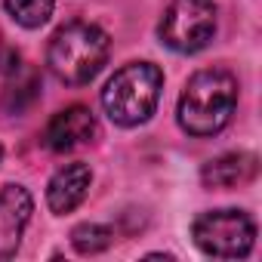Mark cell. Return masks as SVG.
I'll return each mask as SVG.
<instances>
[{"label":"cell","mask_w":262,"mask_h":262,"mask_svg":"<svg viewBox=\"0 0 262 262\" xmlns=\"http://www.w3.org/2000/svg\"><path fill=\"white\" fill-rule=\"evenodd\" d=\"M256 170H259L256 155H250V151H228V155H219V158L204 164L201 182L207 188H237V185L253 182Z\"/></svg>","instance_id":"9c48e42d"},{"label":"cell","mask_w":262,"mask_h":262,"mask_svg":"<svg viewBox=\"0 0 262 262\" xmlns=\"http://www.w3.org/2000/svg\"><path fill=\"white\" fill-rule=\"evenodd\" d=\"M237 77L228 68L194 71L179 96V126L194 139H210L231 123L237 108Z\"/></svg>","instance_id":"6da1fadb"},{"label":"cell","mask_w":262,"mask_h":262,"mask_svg":"<svg viewBox=\"0 0 262 262\" xmlns=\"http://www.w3.org/2000/svg\"><path fill=\"white\" fill-rule=\"evenodd\" d=\"M191 237L204 256L213 259H244L253 250L256 241V222L250 213L222 207V210H207L194 219Z\"/></svg>","instance_id":"277c9868"},{"label":"cell","mask_w":262,"mask_h":262,"mask_svg":"<svg viewBox=\"0 0 262 262\" xmlns=\"http://www.w3.org/2000/svg\"><path fill=\"white\" fill-rule=\"evenodd\" d=\"M108 50H111L108 34L99 25L68 22L53 34V40L47 47V65L56 80H62L68 86H83L102 71Z\"/></svg>","instance_id":"7a4b0ae2"},{"label":"cell","mask_w":262,"mask_h":262,"mask_svg":"<svg viewBox=\"0 0 262 262\" xmlns=\"http://www.w3.org/2000/svg\"><path fill=\"white\" fill-rule=\"evenodd\" d=\"M161 90H164V71L158 65L129 62L120 71H114V77L105 83L102 108L117 126L129 129V126L145 123L155 114L161 102Z\"/></svg>","instance_id":"3957f363"},{"label":"cell","mask_w":262,"mask_h":262,"mask_svg":"<svg viewBox=\"0 0 262 262\" xmlns=\"http://www.w3.org/2000/svg\"><path fill=\"white\" fill-rule=\"evenodd\" d=\"M34 201L25 185H4L0 188V259L16 256L25 225L31 222Z\"/></svg>","instance_id":"52a82bcc"},{"label":"cell","mask_w":262,"mask_h":262,"mask_svg":"<svg viewBox=\"0 0 262 262\" xmlns=\"http://www.w3.org/2000/svg\"><path fill=\"white\" fill-rule=\"evenodd\" d=\"M158 34L173 53H201L216 34V4L213 0H170Z\"/></svg>","instance_id":"5b68a950"},{"label":"cell","mask_w":262,"mask_h":262,"mask_svg":"<svg viewBox=\"0 0 262 262\" xmlns=\"http://www.w3.org/2000/svg\"><path fill=\"white\" fill-rule=\"evenodd\" d=\"M96 136V117L90 108L83 105H71V108H62L59 114L50 117L47 129H43V145L56 155L62 151H71V148H80L86 142H93Z\"/></svg>","instance_id":"8992f818"},{"label":"cell","mask_w":262,"mask_h":262,"mask_svg":"<svg viewBox=\"0 0 262 262\" xmlns=\"http://www.w3.org/2000/svg\"><path fill=\"white\" fill-rule=\"evenodd\" d=\"M4 7H7V13L13 16L16 25L34 31V28H40V25L50 22L56 0H4Z\"/></svg>","instance_id":"30bf717a"},{"label":"cell","mask_w":262,"mask_h":262,"mask_svg":"<svg viewBox=\"0 0 262 262\" xmlns=\"http://www.w3.org/2000/svg\"><path fill=\"white\" fill-rule=\"evenodd\" d=\"M0 158H4V145H0Z\"/></svg>","instance_id":"7c38bea8"},{"label":"cell","mask_w":262,"mask_h":262,"mask_svg":"<svg viewBox=\"0 0 262 262\" xmlns=\"http://www.w3.org/2000/svg\"><path fill=\"white\" fill-rule=\"evenodd\" d=\"M93 173L86 164H65L53 173L50 185H47V204L56 216H65L71 210H77L90 191Z\"/></svg>","instance_id":"ba28073f"},{"label":"cell","mask_w":262,"mask_h":262,"mask_svg":"<svg viewBox=\"0 0 262 262\" xmlns=\"http://www.w3.org/2000/svg\"><path fill=\"white\" fill-rule=\"evenodd\" d=\"M111 241H114V231L108 225H99V222H83L71 231V247L80 256H96V253L108 250Z\"/></svg>","instance_id":"8fae6325"}]
</instances>
